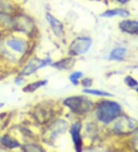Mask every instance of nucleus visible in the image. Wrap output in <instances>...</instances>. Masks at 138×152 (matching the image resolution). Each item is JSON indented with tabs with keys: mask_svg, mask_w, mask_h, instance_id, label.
Segmentation results:
<instances>
[{
	"mask_svg": "<svg viewBox=\"0 0 138 152\" xmlns=\"http://www.w3.org/2000/svg\"><path fill=\"white\" fill-rule=\"evenodd\" d=\"M121 111L120 106L114 102L104 101L97 108V117L104 123H109L116 118Z\"/></svg>",
	"mask_w": 138,
	"mask_h": 152,
	"instance_id": "1",
	"label": "nucleus"
},
{
	"mask_svg": "<svg viewBox=\"0 0 138 152\" xmlns=\"http://www.w3.org/2000/svg\"><path fill=\"white\" fill-rule=\"evenodd\" d=\"M64 104L77 114L85 113L91 107V102L82 96H74L64 100Z\"/></svg>",
	"mask_w": 138,
	"mask_h": 152,
	"instance_id": "2",
	"label": "nucleus"
},
{
	"mask_svg": "<svg viewBox=\"0 0 138 152\" xmlns=\"http://www.w3.org/2000/svg\"><path fill=\"white\" fill-rule=\"evenodd\" d=\"M91 45V40L89 38H77L71 44L69 52L72 55H82L89 50Z\"/></svg>",
	"mask_w": 138,
	"mask_h": 152,
	"instance_id": "3",
	"label": "nucleus"
},
{
	"mask_svg": "<svg viewBox=\"0 0 138 152\" xmlns=\"http://www.w3.org/2000/svg\"><path fill=\"white\" fill-rule=\"evenodd\" d=\"M51 64V59L50 58H46L44 60H39L38 58H34L31 61H29L25 69L22 70L21 74L22 75H29L34 73L36 70L46 66V65Z\"/></svg>",
	"mask_w": 138,
	"mask_h": 152,
	"instance_id": "4",
	"label": "nucleus"
},
{
	"mask_svg": "<svg viewBox=\"0 0 138 152\" xmlns=\"http://www.w3.org/2000/svg\"><path fill=\"white\" fill-rule=\"evenodd\" d=\"M81 125L80 123H75L73 124L71 130L72 139H73L74 144L75 146V149L77 151H81V146H82V141H81V137L80 134V131H81Z\"/></svg>",
	"mask_w": 138,
	"mask_h": 152,
	"instance_id": "5",
	"label": "nucleus"
},
{
	"mask_svg": "<svg viewBox=\"0 0 138 152\" xmlns=\"http://www.w3.org/2000/svg\"><path fill=\"white\" fill-rule=\"evenodd\" d=\"M46 19L49 22L50 26H52V30H53L55 35L57 36H61L63 33V26L61 22L49 13L46 15Z\"/></svg>",
	"mask_w": 138,
	"mask_h": 152,
	"instance_id": "6",
	"label": "nucleus"
},
{
	"mask_svg": "<svg viewBox=\"0 0 138 152\" xmlns=\"http://www.w3.org/2000/svg\"><path fill=\"white\" fill-rule=\"evenodd\" d=\"M120 28L122 31L129 34H137L138 33V22L132 20L123 21L120 24Z\"/></svg>",
	"mask_w": 138,
	"mask_h": 152,
	"instance_id": "7",
	"label": "nucleus"
},
{
	"mask_svg": "<svg viewBox=\"0 0 138 152\" xmlns=\"http://www.w3.org/2000/svg\"><path fill=\"white\" fill-rule=\"evenodd\" d=\"M127 50L123 48H117L111 52L110 55V58L111 60H117L120 61L123 60L126 55Z\"/></svg>",
	"mask_w": 138,
	"mask_h": 152,
	"instance_id": "8",
	"label": "nucleus"
},
{
	"mask_svg": "<svg viewBox=\"0 0 138 152\" xmlns=\"http://www.w3.org/2000/svg\"><path fill=\"white\" fill-rule=\"evenodd\" d=\"M130 15V13L125 10H120V9H117V10H107L103 13L102 16L104 17H113L114 15H119L121 17H127Z\"/></svg>",
	"mask_w": 138,
	"mask_h": 152,
	"instance_id": "9",
	"label": "nucleus"
},
{
	"mask_svg": "<svg viewBox=\"0 0 138 152\" xmlns=\"http://www.w3.org/2000/svg\"><path fill=\"white\" fill-rule=\"evenodd\" d=\"M74 63V61L72 60V58H65L54 64L53 66L58 69H68L72 68Z\"/></svg>",
	"mask_w": 138,
	"mask_h": 152,
	"instance_id": "10",
	"label": "nucleus"
},
{
	"mask_svg": "<svg viewBox=\"0 0 138 152\" xmlns=\"http://www.w3.org/2000/svg\"><path fill=\"white\" fill-rule=\"evenodd\" d=\"M8 45L12 48L13 50L18 52H22L24 51L25 43L19 40H9L7 42Z\"/></svg>",
	"mask_w": 138,
	"mask_h": 152,
	"instance_id": "11",
	"label": "nucleus"
},
{
	"mask_svg": "<svg viewBox=\"0 0 138 152\" xmlns=\"http://www.w3.org/2000/svg\"><path fill=\"white\" fill-rule=\"evenodd\" d=\"M1 142H2V145H5L6 147H8L9 148H15L17 147H19V144L16 141H15L7 135L3 136V137L1 140Z\"/></svg>",
	"mask_w": 138,
	"mask_h": 152,
	"instance_id": "12",
	"label": "nucleus"
},
{
	"mask_svg": "<svg viewBox=\"0 0 138 152\" xmlns=\"http://www.w3.org/2000/svg\"><path fill=\"white\" fill-rule=\"evenodd\" d=\"M46 83H47V81H46V80H45V81H39V82H34V83H31L29 84V85L26 86V87L23 88V91H26V92H32V91H35V90L39 88H40L41 86H45Z\"/></svg>",
	"mask_w": 138,
	"mask_h": 152,
	"instance_id": "13",
	"label": "nucleus"
},
{
	"mask_svg": "<svg viewBox=\"0 0 138 152\" xmlns=\"http://www.w3.org/2000/svg\"><path fill=\"white\" fill-rule=\"evenodd\" d=\"M83 92L87 93V94H91V95H94L97 96H112L111 94L105 91H102L101 90H96V89H85L83 91Z\"/></svg>",
	"mask_w": 138,
	"mask_h": 152,
	"instance_id": "14",
	"label": "nucleus"
},
{
	"mask_svg": "<svg viewBox=\"0 0 138 152\" xmlns=\"http://www.w3.org/2000/svg\"><path fill=\"white\" fill-rule=\"evenodd\" d=\"M81 76H82V73L80 72H77L73 73V74L70 76L71 82H72L74 85L77 86V84H78V79L81 78Z\"/></svg>",
	"mask_w": 138,
	"mask_h": 152,
	"instance_id": "15",
	"label": "nucleus"
},
{
	"mask_svg": "<svg viewBox=\"0 0 138 152\" xmlns=\"http://www.w3.org/2000/svg\"><path fill=\"white\" fill-rule=\"evenodd\" d=\"M125 82L127 86H129L130 87H136L138 85L137 82L134 78H133L131 76H127L125 78Z\"/></svg>",
	"mask_w": 138,
	"mask_h": 152,
	"instance_id": "16",
	"label": "nucleus"
},
{
	"mask_svg": "<svg viewBox=\"0 0 138 152\" xmlns=\"http://www.w3.org/2000/svg\"><path fill=\"white\" fill-rule=\"evenodd\" d=\"M83 85L85 86H89L91 85V79H89V78H86V79L83 80L82 82Z\"/></svg>",
	"mask_w": 138,
	"mask_h": 152,
	"instance_id": "17",
	"label": "nucleus"
},
{
	"mask_svg": "<svg viewBox=\"0 0 138 152\" xmlns=\"http://www.w3.org/2000/svg\"><path fill=\"white\" fill-rule=\"evenodd\" d=\"M117 1H118V2H120V3L122 4H125L128 2V0H117Z\"/></svg>",
	"mask_w": 138,
	"mask_h": 152,
	"instance_id": "18",
	"label": "nucleus"
},
{
	"mask_svg": "<svg viewBox=\"0 0 138 152\" xmlns=\"http://www.w3.org/2000/svg\"><path fill=\"white\" fill-rule=\"evenodd\" d=\"M2 106H3V104H0V107H2Z\"/></svg>",
	"mask_w": 138,
	"mask_h": 152,
	"instance_id": "19",
	"label": "nucleus"
},
{
	"mask_svg": "<svg viewBox=\"0 0 138 152\" xmlns=\"http://www.w3.org/2000/svg\"><path fill=\"white\" fill-rule=\"evenodd\" d=\"M137 92H138V88H137Z\"/></svg>",
	"mask_w": 138,
	"mask_h": 152,
	"instance_id": "20",
	"label": "nucleus"
}]
</instances>
